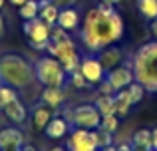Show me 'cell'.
<instances>
[{"instance_id": "6da1fadb", "label": "cell", "mask_w": 157, "mask_h": 151, "mask_svg": "<svg viewBox=\"0 0 157 151\" xmlns=\"http://www.w3.org/2000/svg\"><path fill=\"white\" fill-rule=\"evenodd\" d=\"M123 18L117 10H100L90 8L84 16V22L80 28V40L88 54H100L104 48L117 44L123 38Z\"/></svg>"}, {"instance_id": "7a4b0ae2", "label": "cell", "mask_w": 157, "mask_h": 151, "mask_svg": "<svg viewBox=\"0 0 157 151\" xmlns=\"http://www.w3.org/2000/svg\"><path fill=\"white\" fill-rule=\"evenodd\" d=\"M129 66L133 70L135 81H139L147 92H155L157 89V40L143 44L133 54Z\"/></svg>"}, {"instance_id": "3957f363", "label": "cell", "mask_w": 157, "mask_h": 151, "mask_svg": "<svg viewBox=\"0 0 157 151\" xmlns=\"http://www.w3.org/2000/svg\"><path fill=\"white\" fill-rule=\"evenodd\" d=\"M36 80L34 66L20 54H2L0 56V81L16 89L28 88Z\"/></svg>"}, {"instance_id": "277c9868", "label": "cell", "mask_w": 157, "mask_h": 151, "mask_svg": "<svg viewBox=\"0 0 157 151\" xmlns=\"http://www.w3.org/2000/svg\"><path fill=\"white\" fill-rule=\"evenodd\" d=\"M34 76L36 81H40L44 88H64L66 81H68V72L64 70L60 60H56L50 54L36 60Z\"/></svg>"}, {"instance_id": "5b68a950", "label": "cell", "mask_w": 157, "mask_h": 151, "mask_svg": "<svg viewBox=\"0 0 157 151\" xmlns=\"http://www.w3.org/2000/svg\"><path fill=\"white\" fill-rule=\"evenodd\" d=\"M64 117L74 125V127H84V129H98L101 125V113L98 111L96 105L92 104H80L74 109L64 113Z\"/></svg>"}, {"instance_id": "8992f818", "label": "cell", "mask_w": 157, "mask_h": 151, "mask_svg": "<svg viewBox=\"0 0 157 151\" xmlns=\"http://www.w3.org/2000/svg\"><path fill=\"white\" fill-rule=\"evenodd\" d=\"M22 32L26 34L28 42L34 50H46L48 42H50V34H52V26L46 24L42 18H34V20H24Z\"/></svg>"}, {"instance_id": "52a82bcc", "label": "cell", "mask_w": 157, "mask_h": 151, "mask_svg": "<svg viewBox=\"0 0 157 151\" xmlns=\"http://www.w3.org/2000/svg\"><path fill=\"white\" fill-rule=\"evenodd\" d=\"M66 149L68 151H100L96 139H94L92 131L84 127H74L68 133L66 139Z\"/></svg>"}, {"instance_id": "ba28073f", "label": "cell", "mask_w": 157, "mask_h": 151, "mask_svg": "<svg viewBox=\"0 0 157 151\" xmlns=\"http://www.w3.org/2000/svg\"><path fill=\"white\" fill-rule=\"evenodd\" d=\"M80 72L88 80L90 85H98L101 80H105V68L98 54H88L80 60Z\"/></svg>"}, {"instance_id": "9c48e42d", "label": "cell", "mask_w": 157, "mask_h": 151, "mask_svg": "<svg viewBox=\"0 0 157 151\" xmlns=\"http://www.w3.org/2000/svg\"><path fill=\"white\" fill-rule=\"evenodd\" d=\"M105 80L115 88V92H119V89H125L129 84H133V81H135V76H133L131 66H121V64H119V66L107 70Z\"/></svg>"}, {"instance_id": "30bf717a", "label": "cell", "mask_w": 157, "mask_h": 151, "mask_svg": "<svg viewBox=\"0 0 157 151\" xmlns=\"http://www.w3.org/2000/svg\"><path fill=\"white\" fill-rule=\"evenodd\" d=\"M28 117H30V123H32V129H34V131H44L46 125L50 123V119H52V108H48L46 104L40 101V104H36L34 108L30 109Z\"/></svg>"}, {"instance_id": "8fae6325", "label": "cell", "mask_w": 157, "mask_h": 151, "mask_svg": "<svg viewBox=\"0 0 157 151\" xmlns=\"http://www.w3.org/2000/svg\"><path fill=\"white\" fill-rule=\"evenodd\" d=\"M80 24H82V16H80V10H78V8L70 6V8H62L60 10L56 26L64 28L66 32H74V30L80 28Z\"/></svg>"}, {"instance_id": "7c38bea8", "label": "cell", "mask_w": 157, "mask_h": 151, "mask_svg": "<svg viewBox=\"0 0 157 151\" xmlns=\"http://www.w3.org/2000/svg\"><path fill=\"white\" fill-rule=\"evenodd\" d=\"M68 133H70V121L66 119V117H60V115L52 117L50 123L44 129V135H46L48 139H64Z\"/></svg>"}, {"instance_id": "4fadbf2b", "label": "cell", "mask_w": 157, "mask_h": 151, "mask_svg": "<svg viewBox=\"0 0 157 151\" xmlns=\"http://www.w3.org/2000/svg\"><path fill=\"white\" fill-rule=\"evenodd\" d=\"M2 111H4V115H6V119L12 121V123H16V125H22L24 121L28 119V109H26V105L20 101V97L12 100Z\"/></svg>"}, {"instance_id": "5bb4252c", "label": "cell", "mask_w": 157, "mask_h": 151, "mask_svg": "<svg viewBox=\"0 0 157 151\" xmlns=\"http://www.w3.org/2000/svg\"><path fill=\"white\" fill-rule=\"evenodd\" d=\"M26 143L24 141V133L18 127H4L0 129V149L4 147H22Z\"/></svg>"}, {"instance_id": "9a60e30c", "label": "cell", "mask_w": 157, "mask_h": 151, "mask_svg": "<svg viewBox=\"0 0 157 151\" xmlns=\"http://www.w3.org/2000/svg\"><path fill=\"white\" fill-rule=\"evenodd\" d=\"M98 58L101 60V64H104V68H105V72H107V70H111V68L119 66V64L123 62V52H121V48H119V46L111 44V46L104 48V50L98 54Z\"/></svg>"}, {"instance_id": "2e32d148", "label": "cell", "mask_w": 157, "mask_h": 151, "mask_svg": "<svg viewBox=\"0 0 157 151\" xmlns=\"http://www.w3.org/2000/svg\"><path fill=\"white\" fill-rule=\"evenodd\" d=\"M64 100H66V93H64L62 88H44L42 96H40V101L46 104L48 108H52V109L60 108V105L64 104Z\"/></svg>"}, {"instance_id": "e0dca14e", "label": "cell", "mask_w": 157, "mask_h": 151, "mask_svg": "<svg viewBox=\"0 0 157 151\" xmlns=\"http://www.w3.org/2000/svg\"><path fill=\"white\" fill-rule=\"evenodd\" d=\"M113 104H115V115H117V117H125L127 113L131 111V108H133V101H131L127 89H119V92H115Z\"/></svg>"}, {"instance_id": "ac0fdd59", "label": "cell", "mask_w": 157, "mask_h": 151, "mask_svg": "<svg viewBox=\"0 0 157 151\" xmlns=\"http://www.w3.org/2000/svg\"><path fill=\"white\" fill-rule=\"evenodd\" d=\"M58 14H60V8L56 4H52L50 0H40V12H38V18H42L46 24L50 26H56L58 22Z\"/></svg>"}, {"instance_id": "d6986e66", "label": "cell", "mask_w": 157, "mask_h": 151, "mask_svg": "<svg viewBox=\"0 0 157 151\" xmlns=\"http://www.w3.org/2000/svg\"><path fill=\"white\" fill-rule=\"evenodd\" d=\"M137 12L147 20L157 18V0H135Z\"/></svg>"}, {"instance_id": "ffe728a7", "label": "cell", "mask_w": 157, "mask_h": 151, "mask_svg": "<svg viewBox=\"0 0 157 151\" xmlns=\"http://www.w3.org/2000/svg\"><path fill=\"white\" fill-rule=\"evenodd\" d=\"M20 8V18L22 20H34L38 18V12H40V0H26Z\"/></svg>"}, {"instance_id": "44dd1931", "label": "cell", "mask_w": 157, "mask_h": 151, "mask_svg": "<svg viewBox=\"0 0 157 151\" xmlns=\"http://www.w3.org/2000/svg\"><path fill=\"white\" fill-rule=\"evenodd\" d=\"M98 108V111L101 113V117L104 115H111V113H115V104H113V96H104V93H100V97L96 100V104H94Z\"/></svg>"}, {"instance_id": "7402d4cb", "label": "cell", "mask_w": 157, "mask_h": 151, "mask_svg": "<svg viewBox=\"0 0 157 151\" xmlns=\"http://www.w3.org/2000/svg\"><path fill=\"white\" fill-rule=\"evenodd\" d=\"M131 145H133V147L151 149V129H137V131L131 135Z\"/></svg>"}, {"instance_id": "603a6c76", "label": "cell", "mask_w": 157, "mask_h": 151, "mask_svg": "<svg viewBox=\"0 0 157 151\" xmlns=\"http://www.w3.org/2000/svg\"><path fill=\"white\" fill-rule=\"evenodd\" d=\"M16 97H18L16 88H12V85L2 84V81H0V111H2V109L6 108L12 100H16Z\"/></svg>"}, {"instance_id": "cb8c5ba5", "label": "cell", "mask_w": 157, "mask_h": 151, "mask_svg": "<svg viewBox=\"0 0 157 151\" xmlns=\"http://www.w3.org/2000/svg\"><path fill=\"white\" fill-rule=\"evenodd\" d=\"M92 135H94V139H96V143H98V147H107V145H111L113 143V139H111V135L113 133H109L107 129L104 127H98V129H92Z\"/></svg>"}, {"instance_id": "d4e9b609", "label": "cell", "mask_w": 157, "mask_h": 151, "mask_svg": "<svg viewBox=\"0 0 157 151\" xmlns=\"http://www.w3.org/2000/svg\"><path fill=\"white\" fill-rule=\"evenodd\" d=\"M125 89H127V93H129V97H131V101H133V105H137L139 101L143 100L145 92H147V89L143 88V85L139 84V81H133V84H129Z\"/></svg>"}, {"instance_id": "484cf974", "label": "cell", "mask_w": 157, "mask_h": 151, "mask_svg": "<svg viewBox=\"0 0 157 151\" xmlns=\"http://www.w3.org/2000/svg\"><path fill=\"white\" fill-rule=\"evenodd\" d=\"M68 80H70V84H72L76 89H84L86 85H90L88 80L84 77V74L80 72V68H78V70H74L72 74H68Z\"/></svg>"}, {"instance_id": "4316f807", "label": "cell", "mask_w": 157, "mask_h": 151, "mask_svg": "<svg viewBox=\"0 0 157 151\" xmlns=\"http://www.w3.org/2000/svg\"><path fill=\"white\" fill-rule=\"evenodd\" d=\"M100 127L107 129L109 133H115L117 127H119V117L115 115V113H111V115H104V117H101V125H100Z\"/></svg>"}, {"instance_id": "83f0119b", "label": "cell", "mask_w": 157, "mask_h": 151, "mask_svg": "<svg viewBox=\"0 0 157 151\" xmlns=\"http://www.w3.org/2000/svg\"><path fill=\"white\" fill-rule=\"evenodd\" d=\"M98 88H100V93H104V96H115V88L107 80H101L98 84Z\"/></svg>"}, {"instance_id": "f1b7e54d", "label": "cell", "mask_w": 157, "mask_h": 151, "mask_svg": "<svg viewBox=\"0 0 157 151\" xmlns=\"http://www.w3.org/2000/svg\"><path fill=\"white\" fill-rule=\"evenodd\" d=\"M50 2H52V4H56V6L62 10V8H70V6H74L78 0H50Z\"/></svg>"}, {"instance_id": "f546056e", "label": "cell", "mask_w": 157, "mask_h": 151, "mask_svg": "<svg viewBox=\"0 0 157 151\" xmlns=\"http://www.w3.org/2000/svg\"><path fill=\"white\" fill-rule=\"evenodd\" d=\"M149 32H151V36H153V40H157V18L149 20Z\"/></svg>"}, {"instance_id": "4dcf8cb0", "label": "cell", "mask_w": 157, "mask_h": 151, "mask_svg": "<svg viewBox=\"0 0 157 151\" xmlns=\"http://www.w3.org/2000/svg\"><path fill=\"white\" fill-rule=\"evenodd\" d=\"M151 149L157 151V127L151 129Z\"/></svg>"}, {"instance_id": "1f68e13d", "label": "cell", "mask_w": 157, "mask_h": 151, "mask_svg": "<svg viewBox=\"0 0 157 151\" xmlns=\"http://www.w3.org/2000/svg\"><path fill=\"white\" fill-rule=\"evenodd\" d=\"M117 151H133V145H131V141L129 143H121L117 145Z\"/></svg>"}, {"instance_id": "d6a6232c", "label": "cell", "mask_w": 157, "mask_h": 151, "mask_svg": "<svg viewBox=\"0 0 157 151\" xmlns=\"http://www.w3.org/2000/svg\"><path fill=\"white\" fill-rule=\"evenodd\" d=\"M4 32H6V26H4V18L0 14V38H4Z\"/></svg>"}, {"instance_id": "836d02e7", "label": "cell", "mask_w": 157, "mask_h": 151, "mask_svg": "<svg viewBox=\"0 0 157 151\" xmlns=\"http://www.w3.org/2000/svg\"><path fill=\"white\" fill-rule=\"evenodd\" d=\"M20 151H36V147H34V145H26V143H24L22 147H20Z\"/></svg>"}, {"instance_id": "e575fe53", "label": "cell", "mask_w": 157, "mask_h": 151, "mask_svg": "<svg viewBox=\"0 0 157 151\" xmlns=\"http://www.w3.org/2000/svg\"><path fill=\"white\" fill-rule=\"evenodd\" d=\"M100 151H117V147H115V145L111 143V145H107V147H101Z\"/></svg>"}, {"instance_id": "d590c367", "label": "cell", "mask_w": 157, "mask_h": 151, "mask_svg": "<svg viewBox=\"0 0 157 151\" xmlns=\"http://www.w3.org/2000/svg\"><path fill=\"white\" fill-rule=\"evenodd\" d=\"M8 2H10V4H14V6H22V4L26 2V0H8Z\"/></svg>"}, {"instance_id": "8d00e7d4", "label": "cell", "mask_w": 157, "mask_h": 151, "mask_svg": "<svg viewBox=\"0 0 157 151\" xmlns=\"http://www.w3.org/2000/svg\"><path fill=\"white\" fill-rule=\"evenodd\" d=\"M104 2H107V4H113V6H117L119 2H123V0H104Z\"/></svg>"}, {"instance_id": "74e56055", "label": "cell", "mask_w": 157, "mask_h": 151, "mask_svg": "<svg viewBox=\"0 0 157 151\" xmlns=\"http://www.w3.org/2000/svg\"><path fill=\"white\" fill-rule=\"evenodd\" d=\"M0 151H20V147H4V149H0Z\"/></svg>"}, {"instance_id": "f35d334b", "label": "cell", "mask_w": 157, "mask_h": 151, "mask_svg": "<svg viewBox=\"0 0 157 151\" xmlns=\"http://www.w3.org/2000/svg\"><path fill=\"white\" fill-rule=\"evenodd\" d=\"M48 151H68L66 147H52V149H48Z\"/></svg>"}, {"instance_id": "ab89813d", "label": "cell", "mask_w": 157, "mask_h": 151, "mask_svg": "<svg viewBox=\"0 0 157 151\" xmlns=\"http://www.w3.org/2000/svg\"><path fill=\"white\" fill-rule=\"evenodd\" d=\"M133 151H151V149H143V147H133Z\"/></svg>"}, {"instance_id": "60d3db41", "label": "cell", "mask_w": 157, "mask_h": 151, "mask_svg": "<svg viewBox=\"0 0 157 151\" xmlns=\"http://www.w3.org/2000/svg\"><path fill=\"white\" fill-rule=\"evenodd\" d=\"M4 2H6V0H0V10L4 8Z\"/></svg>"}, {"instance_id": "b9f144b4", "label": "cell", "mask_w": 157, "mask_h": 151, "mask_svg": "<svg viewBox=\"0 0 157 151\" xmlns=\"http://www.w3.org/2000/svg\"><path fill=\"white\" fill-rule=\"evenodd\" d=\"M153 93H155V96H157V89H155V92H153Z\"/></svg>"}, {"instance_id": "7bdbcfd3", "label": "cell", "mask_w": 157, "mask_h": 151, "mask_svg": "<svg viewBox=\"0 0 157 151\" xmlns=\"http://www.w3.org/2000/svg\"><path fill=\"white\" fill-rule=\"evenodd\" d=\"M151 151H155V149H151Z\"/></svg>"}]
</instances>
